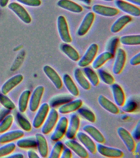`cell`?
<instances>
[{
  "label": "cell",
  "mask_w": 140,
  "mask_h": 158,
  "mask_svg": "<svg viewBox=\"0 0 140 158\" xmlns=\"http://www.w3.org/2000/svg\"><path fill=\"white\" fill-rule=\"evenodd\" d=\"M57 27L60 38L62 41L66 43H71L72 39L70 34L68 25L63 16H59L58 18Z\"/></svg>",
  "instance_id": "1"
},
{
  "label": "cell",
  "mask_w": 140,
  "mask_h": 158,
  "mask_svg": "<svg viewBox=\"0 0 140 158\" xmlns=\"http://www.w3.org/2000/svg\"><path fill=\"white\" fill-rule=\"evenodd\" d=\"M68 122V119L65 116L60 118L57 123L56 128L51 136V140L56 142L63 138L66 134Z\"/></svg>",
  "instance_id": "2"
},
{
  "label": "cell",
  "mask_w": 140,
  "mask_h": 158,
  "mask_svg": "<svg viewBox=\"0 0 140 158\" xmlns=\"http://www.w3.org/2000/svg\"><path fill=\"white\" fill-rule=\"evenodd\" d=\"M58 118V112L55 109H51L42 128L43 134L46 135L50 133L56 126Z\"/></svg>",
  "instance_id": "3"
},
{
  "label": "cell",
  "mask_w": 140,
  "mask_h": 158,
  "mask_svg": "<svg viewBox=\"0 0 140 158\" xmlns=\"http://www.w3.org/2000/svg\"><path fill=\"white\" fill-rule=\"evenodd\" d=\"M98 44L93 43L87 49L85 54L78 62V66L84 68L89 65L94 60L98 52Z\"/></svg>",
  "instance_id": "4"
},
{
  "label": "cell",
  "mask_w": 140,
  "mask_h": 158,
  "mask_svg": "<svg viewBox=\"0 0 140 158\" xmlns=\"http://www.w3.org/2000/svg\"><path fill=\"white\" fill-rule=\"evenodd\" d=\"M117 133L129 152H134L136 143L130 132L123 127H120L118 128Z\"/></svg>",
  "instance_id": "5"
},
{
  "label": "cell",
  "mask_w": 140,
  "mask_h": 158,
  "mask_svg": "<svg viewBox=\"0 0 140 158\" xmlns=\"http://www.w3.org/2000/svg\"><path fill=\"white\" fill-rule=\"evenodd\" d=\"M97 151L103 156L109 158H122L124 154L120 149L112 148L98 143L96 145Z\"/></svg>",
  "instance_id": "6"
},
{
  "label": "cell",
  "mask_w": 140,
  "mask_h": 158,
  "mask_svg": "<svg viewBox=\"0 0 140 158\" xmlns=\"http://www.w3.org/2000/svg\"><path fill=\"white\" fill-rule=\"evenodd\" d=\"M45 88L40 85L35 88L30 96L29 109L31 112H35L38 109L43 95Z\"/></svg>",
  "instance_id": "7"
},
{
  "label": "cell",
  "mask_w": 140,
  "mask_h": 158,
  "mask_svg": "<svg viewBox=\"0 0 140 158\" xmlns=\"http://www.w3.org/2000/svg\"><path fill=\"white\" fill-rule=\"evenodd\" d=\"M50 105L45 102L39 107L34 120L33 125L34 128H38L43 124L50 110Z\"/></svg>",
  "instance_id": "8"
},
{
  "label": "cell",
  "mask_w": 140,
  "mask_h": 158,
  "mask_svg": "<svg viewBox=\"0 0 140 158\" xmlns=\"http://www.w3.org/2000/svg\"><path fill=\"white\" fill-rule=\"evenodd\" d=\"M8 7L24 23L27 24L31 23V17L26 10L21 5L17 2H13L8 5Z\"/></svg>",
  "instance_id": "9"
},
{
  "label": "cell",
  "mask_w": 140,
  "mask_h": 158,
  "mask_svg": "<svg viewBox=\"0 0 140 158\" xmlns=\"http://www.w3.org/2000/svg\"><path fill=\"white\" fill-rule=\"evenodd\" d=\"M115 4L120 10L130 15L136 17L140 16V8L132 4L122 0H116L115 1Z\"/></svg>",
  "instance_id": "10"
},
{
  "label": "cell",
  "mask_w": 140,
  "mask_h": 158,
  "mask_svg": "<svg viewBox=\"0 0 140 158\" xmlns=\"http://www.w3.org/2000/svg\"><path fill=\"white\" fill-rule=\"evenodd\" d=\"M80 126V118L76 114H74L70 117V122L67 126L66 135L69 139H73L78 132Z\"/></svg>",
  "instance_id": "11"
},
{
  "label": "cell",
  "mask_w": 140,
  "mask_h": 158,
  "mask_svg": "<svg viewBox=\"0 0 140 158\" xmlns=\"http://www.w3.org/2000/svg\"><path fill=\"white\" fill-rule=\"evenodd\" d=\"M94 17L93 12H89L86 15L77 31L79 36H83L88 33L94 22Z\"/></svg>",
  "instance_id": "12"
},
{
  "label": "cell",
  "mask_w": 140,
  "mask_h": 158,
  "mask_svg": "<svg viewBox=\"0 0 140 158\" xmlns=\"http://www.w3.org/2000/svg\"><path fill=\"white\" fill-rule=\"evenodd\" d=\"M24 77L21 74H18L12 77L2 85L1 92L5 95L7 94L14 87L21 83Z\"/></svg>",
  "instance_id": "13"
},
{
  "label": "cell",
  "mask_w": 140,
  "mask_h": 158,
  "mask_svg": "<svg viewBox=\"0 0 140 158\" xmlns=\"http://www.w3.org/2000/svg\"><path fill=\"white\" fill-rule=\"evenodd\" d=\"M65 144L67 148L74 152L79 157H88V153L86 149L76 141L72 139H69L65 141Z\"/></svg>",
  "instance_id": "14"
},
{
  "label": "cell",
  "mask_w": 140,
  "mask_h": 158,
  "mask_svg": "<svg viewBox=\"0 0 140 158\" xmlns=\"http://www.w3.org/2000/svg\"><path fill=\"white\" fill-rule=\"evenodd\" d=\"M43 71L56 88L61 89L62 86V80L56 70L50 65H46L44 67Z\"/></svg>",
  "instance_id": "15"
},
{
  "label": "cell",
  "mask_w": 140,
  "mask_h": 158,
  "mask_svg": "<svg viewBox=\"0 0 140 158\" xmlns=\"http://www.w3.org/2000/svg\"><path fill=\"white\" fill-rule=\"evenodd\" d=\"M126 60V54L125 50L120 48L118 51L115 61L114 62L113 71L115 75L120 74L123 69Z\"/></svg>",
  "instance_id": "16"
},
{
  "label": "cell",
  "mask_w": 140,
  "mask_h": 158,
  "mask_svg": "<svg viewBox=\"0 0 140 158\" xmlns=\"http://www.w3.org/2000/svg\"><path fill=\"white\" fill-rule=\"evenodd\" d=\"M77 138L85 148L92 154H95L97 152L96 145L93 139L83 132H77Z\"/></svg>",
  "instance_id": "17"
},
{
  "label": "cell",
  "mask_w": 140,
  "mask_h": 158,
  "mask_svg": "<svg viewBox=\"0 0 140 158\" xmlns=\"http://www.w3.org/2000/svg\"><path fill=\"white\" fill-rule=\"evenodd\" d=\"M92 10L94 13L106 17H114L119 12L117 9L98 4L94 5L92 7Z\"/></svg>",
  "instance_id": "18"
},
{
  "label": "cell",
  "mask_w": 140,
  "mask_h": 158,
  "mask_svg": "<svg viewBox=\"0 0 140 158\" xmlns=\"http://www.w3.org/2000/svg\"><path fill=\"white\" fill-rule=\"evenodd\" d=\"M83 101L80 99L70 101L62 105L58 109V112L62 114H67L74 112L81 107Z\"/></svg>",
  "instance_id": "19"
},
{
  "label": "cell",
  "mask_w": 140,
  "mask_h": 158,
  "mask_svg": "<svg viewBox=\"0 0 140 158\" xmlns=\"http://www.w3.org/2000/svg\"><path fill=\"white\" fill-rule=\"evenodd\" d=\"M24 132L21 130H16L5 132L0 136V143H8L17 140L24 136Z\"/></svg>",
  "instance_id": "20"
},
{
  "label": "cell",
  "mask_w": 140,
  "mask_h": 158,
  "mask_svg": "<svg viewBox=\"0 0 140 158\" xmlns=\"http://www.w3.org/2000/svg\"><path fill=\"white\" fill-rule=\"evenodd\" d=\"M111 90L116 105L122 107L125 102V96L122 89L118 84L114 83L111 85Z\"/></svg>",
  "instance_id": "21"
},
{
  "label": "cell",
  "mask_w": 140,
  "mask_h": 158,
  "mask_svg": "<svg viewBox=\"0 0 140 158\" xmlns=\"http://www.w3.org/2000/svg\"><path fill=\"white\" fill-rule=\"evenodd\" d=\"M98 101L100 106L106 110L114 114L119 113V110L117 106L103 95H99Z\"/></svg>",
  "instance_id": "22"
},
{
  "label": "cell",
  "mask_w": 140,
  "mask_h": 158,
  "mask_svg": "<svg viewBox=\"0 0 140 158\" xmlns=\"http://www.w3.org/2000/svg\"><path fill=\"white\" fill-rule=\"evenodd\" d=\"M83 130L97 143L103 144L105 142L104 135L98 128L94 126L86 125L83 127Z\"/></svg>",
  "instance_id": "23"
},
{
  "label": "cell",
  "mask_w": 140,
  "mask_h": 158,
  "mask_svg": "<svg viewBox=\"0 0 140 158\" xmlns=\"http://www.w3.org/2000/svg\"><path fill=\"white\" fill-rule=\"evenodd\" d=\"M38 150L40 156L43 158H46L48 154V145L45 136L40 133L35 134Z\"/></svg>",
  "instance_id": "24"
},
{
  "label": "cell",
  "mask_w": 140,
  "mask_h": 158,
  "mask_svg": "<svg viewBox=\"0 0 140 158\" xmlns=\"http://www.w3.org/2000/svg\"><path fill=\"white\" fill-rule=\"evenodd\" d=\"M57 5L61 8L73 13H80L83 10L82 6L70 0H59Z\"/></svg>",
  "instance_id": "25"
},
{
  "label": "cell",
  "mask_w": 140,
  "mask_h": 158,
  "mask_svg": "<svg viewBox=\"0 0 140 158\" xmlns=\"http://www.w3.org/2000/svg\"><path fill=\"white\" fill-rule=\"evenodd\" d=\"M132 20L130 16L125 15L119 17L112 25L110 31L113 33H117L121 31L128 23Z\"/></svg>",
  "instance_id": "26"
},
{
  "label": "cell",
  "mask_w": 140,
  "mask_h": 158,
  "mask_svg": "<svg viewBox=\"0 0 140 158\" xmlns=\"http://www.w3.org/2000/svg\"><path fill=\"white\" fill-rule=\"evenodd\" d=\"M61 49L62 52L71 60L77 61L79 59V55L77 51L67 43H63L61 46Z\"/></svg>",
  "instance_id": "27"
},
{
  "label": "cell",
  "mask_w": 140,
  "mask_h": 158,
  "mask_svg": "<svg viewBox=\"0 0 140 158\" xmlns=\"http://www.w3.org/2000/svg\"><path fill=\"white\" fill-rule=\"evenodd\" d=\"M63 82L66 88L74 96L77 97L79 95V91L75 84L68 74H66L63 76Z\"/></svg>",
  "instance_id": "28"
},
{
  "label": "cell",
  "mask_w": 140,
  "mask_h": 158,
  "mask_svg": "<svg viewBox=\"0 0 140 158\" xmlns=\"http://www.w3.org/2000/svg\"><path fill=\"white\" fill-rule=\"evenodd\" d=\"M114 56L109 52L106 51L102 53L99 54L93 62L92 67L94 69H98L102 66L108 60L112 59Z\"/></svg>",
  "instance_id": "29"
},
{
  "label": "cell",
  "mask_w": 140,
  "mask_h": 158,
  "mask_svg": "<svg viewBox=\"0 0 140 158\" xmlns=\"http://www.w3.org/2000/svg\"><path fill=\"white\" fill-rule=\"evenodd\" d=\"M74 76L76 81L83 89L88 90L90 89V84L84 76L80 69H77L75 70Z\"/></svg>",
  "instance_id": "30"
},
{
  "label": "cell",
  "mask_w": 140,
  "mask_h": 158,
  "mask_svg": "<svg viewBox=\"0 0 140 158\" xmlns=\"http://www.w3.org/2000/svg\"><path fill=\"white\" fill-rule=\"evenodd\" d=\"M30 94L31 93L30 90L27 89L25 90L21 94L18 101V108L21 113H24L26 111Z\"/></svg>",
  "instance_id": "31"
},
{
  "label": "cell",
  "mask_w": 140,
  "mask_h": 158,
  "mask_svg": "<svg viewBox=\"0 0 140 158\" xmlns=\"http://www.w3.org/2000/svg\"><path fill=\"white\" fill-rule=\"evenodd\" d=\"M120 43L124 45H138L140 44V35H124L120 39Z\"/></svg>",
  "instance_id": "32"
},
{
  "label": "cell",
  "mask_w": 140,
  "mask_h": 158,
  "mask_svg": "<svg viewBox=\"0 0 140 158\" xmlns=\"http://www.w3.org/2000/svg\"><path fill=\"white\" fill-rule=\"evenodd\" d=\"M17 146L23 149L35 148L37 147L36 139L30 137L19 139L17 143Z\"/></svg>",
  "instance_id": "33"
},
{
  "label": "cell",
  "mask_w": 140,
  "mask_h": 158,
  "mask_svg": "<svg viewBox=\"0 0 140 158\" xmlns=\"http://www.w3.org/2000/svg\"><path fill=\"white\" fill-rule=\"evenodd\" d=\"M83 71L86 76L88 78L90 82L93 86H98L99 82V80L96 73L93 69L88 67H84Z\"/></svg>",
  "instance_id": "34"
},
{
  "label": "cell",
  "mask_w": 140,
  "mask_h": 158,
  "mask_svg": "<svg viewBox=\"0 0 140 158\" xmlns=\"http://www.w3.org/2000/svg\"><path fill=\"white\" fill-rule=\"evenodd\" d=\"M17 119L21 128L26 131H30L32 129L31 123L20 112L17 114Z\"/></svg>",
  "instance_id": "35"
},
{
  "label": "cell",
  "mask_w": 140,
  "mask_h": 158,
  "mask_svg": "<svg viewBox=\"0 0 140 158\" xmlns=\"http://www.w3.org/2000/svg\"><path fill=\"white\" fill-rule=\"evenodd\" d=\"M78 114L83 117L85 119L91 123H94L96 121V117L94 114L90 110L84 107H80L77 110Z\"/></svg>",
  "instance_id": "36"
},
{
  "label": "cell",
  "mask_w": 140,
  "mask_h": 158,
  "mask_svg": "<svg viewBox=\"0 0 140 158\" xmlns=\"http://www.w3.org/2000/svg\"><path fill=\"white\" fill-rule=\"evenodd\" d=\"M14 117L13 115L8 114L0 122V133L6 132L13 124Z\"/></svg>",
  "instance_id": "37"
},
{
  "label": "cell",
  "mask_w": 140,
  "mask_h": 158,
  "mask_svg": "<svg viewBox=\"0 0 140 158\" xmlns=\"http://www.w3.org/2000/svg\"><path fill=\"white\" fill-rule=\"evenodd\" d=\"M56 142L50 153V158H59L61 157L63 148V144L59 140Z\"/></svg>",
  "instance_id": "38"
},
{
  "label": "cell",
  "mask_w": 140,
  "mask_h": 158,
  "mask_svg": "<svg viewBox=\"0 0 140 158\" xmlns=\"http://www.w3.org/2000/svg\"><path fill=\"white\" fill-rule=\"evenodd\" d=\"M0 103L5 107L10 110H13L16 108L14 102L4 94L0 93Z\"/></svg>",
  "instance_id": "39"
},
{
  "label": "cell",
  "mask_w": 140,
  "mask_h": 158,
  "mask_svg": "<svg viewBox=\"0 0 140 158\" xmlns=\"http://www.w3.org/2000/svg\"><path fill=\"white\" fill-rule=\"evenodd\" d=\"M98 73L99 77L104 83L110 85L114 83L115 81L114 77L109 73L102 69L98 70Z\"/></svg>",
  "instance_id": "40"
},
{
  "label": "cell",
  "mask_w": 140,
  "mask_h": 158,
  "mask_svg": "<svg viewBox=\"0 0 140 158\" xmlns=\"http://www.w3.org/2000/svg\"><path fill=\"white\" fill-rule=\"evenodd\" d=\"M16 148V145L13 143H9L0 147V157L6 156L11 154Z\"/></svg>",
  "instance_id": "41"
},
{
  "label": "cell",
  "mask_w": 140,
  "mask_h": 158,
  "mask_svg": "<svg viewBox=\"0 0 140 158\" xmlns=\"http://www.w3.org/2000/svg\"><path fill=\"white\" fill-rule=\"evenodd\" d=\"M122 110L127 113L134 112L137 107V104L133 100H130L122 106Z\"/></svg>",
  "instance_id": "42"
},
{
  "label": "cell",
  "mask_w": 140,
  "mask_h": 158,
  "mask_svg": "<svg viewBox=\"0 0 140 158\" xmlns=\"http://www.w3.org/2000/svg\"><path fill=\"white\" fill-rule=\"evenodd\" d=\"M119 39L117 37H114L110 40L107 46L108 52L111 53L113 56L115 55Z\"/></svg>",
  "instance_id": "43"
},
{
  "label": "cell",
  "mask_w": 140,
  "mask_h": 158,
  "mask_svg": "<svg viewBox=\"0 0 140 158\" xmlns=\"http://www.w3.org/2000/svg\"><path fill=\"white\" fill-rule=\"evenodd\" d=\"M17 1L26 6L31 7H39L41 5L40 0H16Z\"/></svg>",
  "instance_id": "44"
},
{
  "label": "cell",
  "mask_w": 140,
  "mask_h": 158,
  "mask_svg": "<svg viewBox=\"0 0 140 158\" xmlns=\"http://www.w3.org/2000/svg\"><path fill=\"white\" fill-rule=\"evenodd\" d=\"M140 121H139L137 125H136V127L134 130L133 131L132 133V135L133 138L134 139L136 140H138L140 139Z\"/></svg>",
  "instance_id": "45"
},
{
  "label": "cell",
  "mask_w": 140,
  "mask_h": 158,
  "mask_svg": "<svg viewBox=\"0 0 140 158\" xmlns=\"http://www.w3.org/2000/svg\"><path fill=\"white\" fill-rule=\"evenodd\" d=\"M140 64V53L133 57L130 60V64L132 65H137Z\"/></svg>",
  "instance_id": "46"
},
{
  "label": "cell",
  "mask_w": 140,
  "mask_h": 158,
  "mask_svg": "<svg viewBox=\"0 0 140 158\" xmlns=\"http://www.w3.org/2000/svg\"><path fill=\"white\" fill-rule=\"evenodd\" d=\"M10 110L6 108H2L0 109V122L10 113Z\"/></svg>",
  "instance_id": "47"
},
{
  "label": "cell",
  "mask_w": 140,
  "mask_h": 158,
  "mask_svg": "<svg viewBox=\"0 0 140 158\" xmlns=\"http://www.w3.org/2000/svg\"><path fill=\"white\" fill-rule=\"evenodd\" d=\"M61 158H70L72 157V153L71 149L69 148H66L62 152L61 157Z\"/></svg>",
  "instance_id": "48"
},
{
  "label": "cell",
  "mask_w": 140,
  "mask_h": 158,
  "mask_svg": "<svg viewBox=\"0 0 140 158\" xmlns=\"http://www.w3.org/2000/svg\"><path fill=\"white\" fill-rule=\"evenodd\" d=\"M28 157L29 158H40L37 153L33 150H29L28 152Z\"/></svg>",
  "instance_id": "49"
},
{
  "label": "cell",
  "mask_w": 140,
  "mask_h": 158,
  "mask_svg": "<svg viewBox=\"0 0 140 158\" xmlns=\"http://www.w3.org/2000/svg\"><path fill=\"white\" fill-rule=\"evenodd\" d=\"M6 157L10 158H23L24 157V155L22 153H16L12 154H9Z\"/></svg>",
  "instance_id": "50"
},
{
  "label": "cell",
  "mask_w": 140,
  "mask_h": 158,
  "mask_svg": "<svg viewBox=\"0 0 140 158\" xmlns=\"http://www.w3.org/2000/svg\"><path fill=\"white\" fill-rule=\"evenodd\" d=\"M140 142H139L138 144H137V145L136 146V148H135V156H136V158H139L140 156Z\"/></svg>",
  "instance_id": "51"
},
{
  "label": "cell",
  "mask_w": 140,
  "mask_h": 158,
  "mask_svg": "<svg viewBox=\"0 0 140 158\" xmlns=\"http://www.w3.org/2000/svg\"><path fill=\"white\" fill-rule=\"evenodd\" d=\"M9 0H0V6L2 7H4L7 6Z\"/></svg>",
  "instance_id": "52"
},
{
  "label": "cell",
  "mask_w": 140,
  "mask_h": 158,
  "mask_svg": "<svg viewBox=\"0 0 140 158\" xmlns=\"http://www.w3.org/2000/svg\"><path fill=\"white\" fill-rule=\"evenodd\" d=\"M125 1L137 6H140V0H125Z\"/></svg>",
  "instance_id": "53"
},
{
  "label": "cell",
  "mask_w": 140,
  "mask_h": 158,
  "mask_svg": "<svg viewBox=\"0 0 140 158\" xmlns=\"http://www.w3.org/2000/svg\"><path fill=\"white\" fill-rule=\"evenodd\" d=\"M79 1H83V2H85L86 4L90 3V0H79Z\"/></svg>",
  "instance_id": "54"
},
{
  "label": "cell",
  "mask_w": 140,
  "mask_h": 158,
  "mask_svg": "<svg viewBox=\"0 0 140 158\" xmlns=\"http://www.w3.org/2000/svg\"><path fill=\"white\" fill-rule=\"evenodd\" d=\"M104 1H107V2H111V1H114V0H102Z\"/></svg>",
  "instance_id": "55"
}]
</instances>
